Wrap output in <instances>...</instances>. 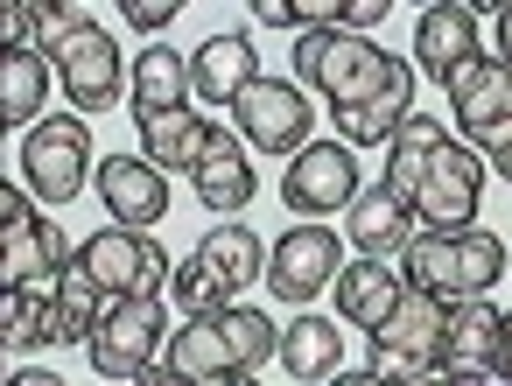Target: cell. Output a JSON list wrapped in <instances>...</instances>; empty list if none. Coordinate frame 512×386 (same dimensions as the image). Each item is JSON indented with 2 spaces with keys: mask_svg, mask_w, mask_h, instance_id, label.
<instances>
[{
  "mask_svg": "<svg viewBox=\"0 0 512 386\" xmlns=\"http://www.w3.org/2000/svg\"><path fill=\"white\" fill-rule=\"evenodd\" d=\"M379 190H393V197L421 218V232H470L477 190H484V162H477L456 134H442L428 113H414V120L393 134V148H386Z\"/></svg>",
  "mask_w": 512,
  "mask_h": 386,
  "instance_id": "1",
  "label": "cell"
},
{
  "mask_svg": "<svg viewBox=\"0 0 512 386\" xmlns=\"http://www.w3.org/2000/svg\"><path fill=\"white\" fill-rule=\"evenodd\" d=\"M295 78L316 85V92L330 99V113L414 85V71H407L393 50H379L372 36H358V29H316V36H302V43H295Z\"/></svg>",
  "mask_w": 512,
  "mask_h": 386,
  "instance_id": "2",
  "label": "cell"
},
{
  "mask_svg": "<svg viewBox=\"0 0 512 386\" xmlns=\"http://www.w3.org/2000/svg\"><path fill=\"white\" fill-rule=\"evenodd\" d=\"M400 274H407V288H421L435 302H484L491 281L512 274V260H505L498 232H477L470 225V232H421L400 253Z\"/></svg>",
  "mask_w": 512,
  "mask_h": 386,
  "instance_id": "3",
  "label": "cell"
},
{
  "mask_svg": "<svg viewBox=\"0 0 512 386\" xmlns=\"http://www.w3.org/2000/svg\"><path fill=\"white\" fill-rule=\"evenodd\" d=\"M260 267H267V253H260L253 225H211L204 246L176 267V302L190 316H218V309H232V295L246 281H267Z\"/></svg>",
  "mask_w": 512,
  "mask_h": 386,
  "instance_id": "4",
  "label": "cell"
},
{
  "mask_svg": "<svg viewBox=\"0 0 512 386\" xmlns=\"http://www.w3.org/2000/svg\"><path fill=\"white\" fill-rule=\"evenodd\" d=\"M442 330H449V302L407 288L400 309L372 330V372L386 386H435V351H442Z\"/></svg>",
  "mask_w": 512,
  "mask_h": 386,
  "instance_id": "5",
  "label": "cell"
},
{
  "mask_svg": "<svg viewBox=\"0 0 512 386\" xmlns=\"http://www.w3.org/2000/svg\"><path fill=\"white\" fill-rule=\"evenodd\" d=\"M22 176H29V197L36 204L85 197V183H92V127H85V113L36 120L29 141H22Z\"/></svg>",
  "mask_w": 512,
  "mask_h": 386,
  "instance_id": "6",
  "label": "cell"
},
{
  "mask_svg": "<svg viewBox=\"0 0 512 386\" xmlns=\"http://www.w3.org/2000/svg\"><path fill=\"white\" fill-rule=\"evenodd\" d=\"M162 337H176V330H169L162 295L113 302V309H106V323L92 330L85 358H92V372H99V379H141V372L155 365V344H162Z\"/></svg>",
  "mask_w": 512,
  "mask_h": 386,
  "instance_id": "7",
  "label": "cell"
},
{
  "mask_svg": "<svg viewBox=\"0 0 512 386\" xmlns=\"http://www.w3.org/2000/svg\"><path fill=\"white\" fill-rule=\"evenodd\" d=\"M449 106H456V127L470 148L484 155H505L512 148V71L498 57H477L449 78Z\"/></svg>",
  "mask_w": 512,
  "mask_h": 386,
  "instance_id": "8",
  "label": "cell"
},
{
  "mask_svg": "<svg viewBox=\"0 0 512 386\" xmlns=\"http://www.w3.org/2000/svg\"><path fill=\"white\" fill-rule=\"evenodd\" d=\"M365 190H358V155L344 148V141H316V148H302L295 162H288V176H281V204L295 211V218H330V211H351Z\"/></svg>",
  "mask_w": 512,
  "mask_h": 386,
  "instance_id": "9",
  "label": "cell"
},
{
  "mask_svg": "<svg viewBox=\"0 0 512 386\" xmlns=\"http://www.w3.org/2000/svg\"><path fill=\"white\" fill-rule=\"evenodd\" d=\"M344 274V239L330 225H288L267 253V288L281 302H316L323 288H337Z\"/></svg>",
  "mask_w": 512,
  "mask_h": 386,
  "instance_id": "10",
  "label": "cell"
},
{
  "mask_svg": "<svg viewBox=\"0 0 512 386\" xmlns=\"http://www.w3.org/2000/svg\"><path fill=\"white\" fill-rule=\"evenodd\" d=\"M78 253H85V267L99 274V288H106L113 302H141V295H162V281L176 274V267H169V253H162V246H155L148 232H127V225H113V232L85 239Z\"/></svg>",
  "mask_w": 512,
  "mask_h": 386,
  "instance_id": "11",
  "label": "cell"
},
{
  "mask_svg": "<svg viewBox=\"0 0 512 386\" xmlns=\"http://www.w3.org/2000/svg\"><path fill=\"white\" fill-rule=\"evenodd\" d=\"M498 351H505V309L484 302H449V330H442V351H435V379H463V386H484L498 379Z\"/></svg>",
  "mask_w": 512,
  "mask_h": 386,
  "instance_id": "12",
  "label": "cell"
},
{
  "mask_svg": "<svg viewBox=\"0 0 512 386\" xmlns=\"http://www.w3.org/2000/svg\"><path fill=\"white\" fill-rule=\"evenodd\" d=\"M50 64H57V78H64V92H71V106H78L85 120L120 99V43H113L99 22H85L78 36H64V43L50 50Z\"/></svg>",
  "mask_w": 512,
  "mask_h": 386,
  "instance_id": "13",
  "label": "cell"
},
{
  "mask_svg": "<svg viewBox=\"0 0 512 386\" xmlns=\"http://www.w3.org/2000/svg\"><path fill=\"white\" fill-rule=\"evenodd\" d=\"M232 113H239V141H253V148H267V155H302V148H309V106H302V92L281 85V78H253Z\"/></svg>",
  "mask_w": 512,
  "mask_h": 386,
  "instance_id": "14",
  "label": "cell"
},
{
  "mask_svg": "<svg viewBox=\"0 0 512 386\" xmlns=\"http://www.w3.org/2000/svg\"><path fill=\"white\" fill-rule=\"evenodd\" d=\"M99 204L127 232H155L169 218V176L148 155H99Z\"/></svg>",
  "mask_w": 512,
  "mask_h": 386,
  "instance_id": "15",
  "label": "cell"
},
{
  "mask_svg": "<svg viewBox=\"0 0 512 386\" xmlns=\"http://www.w3.org/2000/svg\"><path fill=\"white\" fill-rule=\"evenodd\" d=\"M71 260L78 253H71V239H64L57 218H36V225H8V232H0V281H8V295L15 288L57 295V281H64Z\"/></svg>",
  "mask_w": 512,
  "mask_h": 386,
  "instance_id": "16",
  "label": "cell"
},
{
  "mask_svg": "<svg viewBox=\"0 0 512 386\" xmlns=\"http://www.w3.org/2000/svg\"><path fill=\"white\" fill-rule=\"evenodd\" d=\"M414 57H421V71L428 78H456L463 64H477L484 50H477V8H456V0H442V8H421V22H414Z\"/></svg>",
  "mask_w": 512,
  "mask_h": 386,
  "instance_id": "17",
  "label": "cell"
},
{
  "mask_svg": "<svg viewBox=\"0 0 512 386\" xmlns=\"http://www.w3.org/2000/svg\"><path fill=\"white\" fill-rule=\"evenodd\" d=\"M134 127H141V148H148V162L162 176H197L204 155H211V134H218L190 106H176V113H134Z\"/></svg>",
  "mask_w": 512,
  "mask_h": 386,
  "instance_id": "18",
  "label": "cell"
},
{
  "mask_svg": "<svg viewBox=\"0 0 512 386\" xmlns=\"http://www.w3.org/2000/svg\"><path fill=\"white\" fill-rule=\"evenodd\" d=\"M330 295H337V316H344V323H358V330L372 337V330L400 309L407 274H400V267H386V260H351V267L337 274V288H330Z\"/></svg>",
  "mask_w": 512,
  "mask_h": 386,
  "instance_id": "19",
  "label": "cell"
},
{
  "mask_svg": "<svg viewBox=\"0 0 512 386\" xmlns=\"http://www.w3.org/2000/svg\"><path fill=\"white\" fill-rule=\"evenodd\" d=\"M260 78V64H253V43L246 36H211V43H197V57H190V92L204 99V106H239V92Z\"/></svg>",
  "mask_w": 512,
  "mask_h": 386,
  "instance_id": "20",
  "label": "cell"
},
{
  "mask_svg": "<svg viewBox=\"0 0 512 386\" xmlns=\"http://www.w3.org/2000/svg\"><path fill=\"white\" fill-rule=\"evenodd\" d=\"M421 239V218L393 197V190H365L358 204H351V246L365 253V260H393V253H407Z\"/></svg>",
  "mask_w": 512,
  "mask_h": 386,
  "instance_id": "21",
  "label": "cell"
},
{
  "mask_svg": "<svg viewBox=\"0 0 512 386\" xmlns=\"http://www.w3.org/2000/svg\"><path fill=\"white\" fill-rule=\"evenodd\" d=\"M106 309H113V295L99 288V274L85 267V253L64 267V281H57V309H50V344H92V330L106 323Z\"/></svg>",
  "mask_w": 512,
  "mask_h": 386,
  "instance_id": "22",
  "label": "cell"
},
{
  "mask_svg": "<svg viewBox=\"0 0 512 386\" xmlns=\"http://www.w3.org/2000/svg\"><path fill=\"white\" fill-rule=\"evenodd\" d=\"M197 183V197H204V211H218V218H232V211H246L253 204V162H246V148H239V134H211V155H204V169L190 176Z\"/></svg>",
  "mask_w": 512,
  "mask_h": 386,
  "instance_id": "23",
  "label": "cell"
},
{
  "mask_svg": "<svg viewBox=\"0 0 512 386\" xmlns=\"http://www.w3.org/2000/svg\"><path fill=\"white\" fill-rule=\"evenodd\" d=\"M50 78H57V64L43 50H8V57H0V120H8V127H36V113L50 99Z\"/></svg>",
  "mask_w": 512,
  "mask_h": 386,
  "instance_id": "24",
  "label": "cell"
},
{
  "mask_svg": "<svg viewBox=\"0 0 512 386\" xmlns=\"http://www.w3.org/2000/svg\"><path fill=\"white\" fill-rule=\"evenodd\" d=\"M281 365L302 386H316V379H337L344 372V344H337V330L323 316H295V323H281Z\"/></svg>",
  "mask_w": 512,
  "mask_h": 386,
  "instance_id": "25",
  "label": "cell"
},
{
  "mask_svg": "<svg viewBox=\"0 0 512 386\" xmlns=\"http://www.w3.org/2000/svg\"><path fill=\"white\" fill-rule=\"evenodd\" d=\"M169 365H176V372H190L197 386H211V379L239 372V358H232V344H225L218 316H190V323L169 337Z\"/></svg>",
  "mask_w": 512,
  "mask_h": 386,
  "instance_id": "26",
  "label": "cell"
},
{
  "mask_svg": "<svg viewBox=\"0 0 512 386\" xmlns=\"http://www.w3.org/2000/svg\"><path fill=\"white\" fill-rule=\"evenodd\" d=\"M190 99V64L176 50H141L134 57V113H176Z\"/></svg>",
  "mask_w": 512,
  "mask_h": 386,
  "instance_id": "27",
  "label": "cell"
},
{
  "mask_svg": "<svg viewBox=\"0 0 512 386\" xmlns=\"http://www.w3.org/2000/svg\"><path fill=\"white\" fill-rule=\"evenodd\" d=\"M218 330H225V344H232V358H239V372H253V365H267L274 351H281V323H267L260 309H218Z\"/></svg>",
  "mask_w": 512,
  "mask_h": 386,
  "instance_id": "28",
  "label": "cell"
},
{
  "mask_svg": "<svg viewBox=\"0 0 512 386\" xmlns=\"http://www.w3.org/2000/svg\"><path fill=\"white\" fill-rule=\"evenodd\" d=\"M50 309H57V295H29V288H15V295H8V344L22 351V344L50 337Z\"/></svg>",
  "mask_w": 512,
  "mask_h": 386,
  "instance_id": "29",
  "label": "cell"
},
{
  "mask_svg": "<svg viewBox=\"0 0 512 386\" xmlns=\"http://www.w3.org/2000/svg\"><path fill=\"white\" fill-rule=\"evenodd\" d=\"M85 15L78 8H57V0H36V50H57L64 36H78Z\"/></svg>",
  "mask_w": 512,
  "mask_h": 386,
  "instance_id": "30",
  "label": "cell"
},
{
  "mask_svg": "<svg viewBox=\"0 0 512 386\" xmlns=\"http://www.w3.org/2000/svg\"><path fill=\"white\" fill-rule=\"evenodd\" d=\"M127 22H134L141 36H162V29L176 22V0H127Z\"/></svg>",
  "mask_w": 512,
  "mask_h": 386,
  "instance_id": "31",
  "label": "cell"
},
{
  "mask_svg": "<svg viewBox=\"0 0 512 386\" xmlns=\"http://www.w3.org/2000/svg\"><path fill=\"white\" fill-rule=\"evenodd\" d=\"M0 22H8V50H36V0H15Z\"/></svg>",
  "mask_w": 512,
  "mask_h": 386,
  "instance_id": "32",
  "label": "cell"
},
{
  "mask_svg": "<svg viewBox=\"0 0 512 386\" xmlns=\"http://www.w3.org/2000/svg\"><path fill=\"white\" fill-rule=\"evenodd\" d=\"M141 386H197V379H190V372H176V365H148V372H141Z\"/></svg>",
  "mask_w": 512,
  "mask_h": 386,
  "instance_id": "33",
  "label": "cell"
},
{
  "mask_svg": "<svg viewBox=\"0 0 512 386\" xmlns=\"http://www.w3.org/2000/svg\"><path fill=\"white\" fill-rule=\"evenodd\" d=\"M498 64H512V0L498 8Z\"/></svg>",
  "mask_w": 512,
  "mask_h": 386,
  "instance_id": "34",
  "label": "cell"
},
{
  "mask_svg": "<svg viewBox=\"0 0 512 386\" xmlns=\"http://www.w3.org/2000/svg\"><path fill=\"white\" fill-rule=\"evenodd\" d=\"M498 379L512 386V316H505V351H498Z\"/></svg>",
  "mask_w": 512,
  "mask_h": 386,
  "instance_id": "35",
  "label": "cell"
},
{
  "mask_svg": "<svg viewBox=\"0 0 512 386\" xmlns=\"http://www.w3.org/2000/svg\"><path fill=\"white\" fill-rule=\"evenodd\" d=\"M8 386H64V379H57V372H15Z\"/></svg>",
  "mask_w": 512,
  "mask_h": 386,
  "instance_id": "36",
  "label": "cell"
},
{
  "mask_svg": "<svg viewBox=\"0 0 512 386\" xmlns=\"http://www.w3.org/2000/svg\"><path fill=\"white\" fill-rule=\"evenodd\" d=\"M330 386H386V379H379V372H337Z\"/></svg>",
  "mask_w": 512,
  "mask_h": 386,
  "instance_id": "37",
  "label": "cell"
},
{
  "mask_svg": "<svg viewBox=\"0 0 512 386\" xmlns=\"http://www.w3.org/2000/svg\"><path fill=\"white\" fill-rule=\"evenodd\" d=\"M491 169H498V183L512 190V148H505V155H491Z\"/></svg>",
  "mask_w": 512,
  "mask_h": 386,
  "instance_id": "38",
  "label": "cell"
},
{
  "mask_svg": "<svg viewBox=\"0 0 512 386\" xmlns=\"http://www.w3.org/2000/svg\"><path fill=\"white\" fill-rule=\"evenodd\" d=\"M211 386H253V372H225V379H211Z\"/></svg>",
  "mask_w": 512,
  "mask_h": 386,
  "instance_id": "39",
  "label": "cell"
},
{
  "mask_svg": "<svg viewBox=\"0 0 512 386\" xmlns=\"http://www.w3.org/2000/svg\"><path fill=\"white\" fill-rule=\"evenodd\" d=\"M435 386H463V379H435Z\"/></svg>",
  "mask_w": 512,
  "mask_h": 386,
  "instance_id": "40",
  "label": "cell"
},
{
  "mask_svg": "<svg viewBox=\"0 0 512 386\" xmlns=\"http://www.w3.org/2000/svg\"><path fill=\"white\" fill-rule=\"evenodd\" d=\"M505 71H512V64H505Z\"/></svg>",
  "mask_w": 512,
  "mask_h": 386,
  "instance_id": "41",
  "label": "cell"
}]
</instances>
